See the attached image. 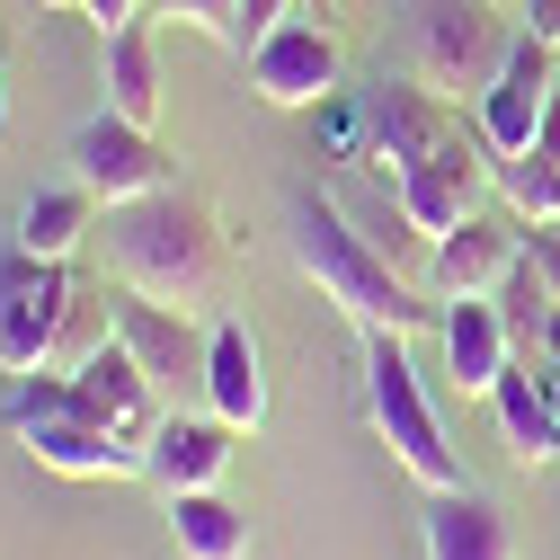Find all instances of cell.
Returning a JSON list of instances; mask_svg holds the SVG:
<instances>
[{
  "mask_svg": "<svg viewBox=\"0 0 560 560\" xmlns=\"http://www.w3.org/2000/svg\"><path fill=\"white\" fill-rule=\"evenodd\" d=\"M98 241H107L116 294H143V303H170V312H205L223 294V214L178 178L133 196V205H107Z\"/></svg>",
  "mask_w": 560,
  "mask_h": 560,
  "instance_id": "obj_1",
  "label": "cell"
},
{
  "mask_svg": "<svg viewBox=\"0 0 560 560\" xmlns=\"http://www.w3.org/2000/svg\"><path fill=\"white\" fill-rule=\"evenodd\" d=\"M294 267L320 285V303H338L347 320H357V338L365 329H428L445 303L418 285V276H400L357 223H347V205L338 196H294Z\"/></svg>",
  "mask_w": 560,
  "mask_h": 560,
  "instance_id": "obj_2",
  "label": "cell"
},
{
  "mask_svg": "<svg viewBox=\"0 0 560 560\" xmlns=\"http://www.w3.org/2000/svg\"><path fill=\"white\" fill-rule=\"evenodd\" d=\"M0 428H10L36 454V471H54V480H143V445L107 436L72 400V374H19L10 400H0Z\"/></svg>",
  "mask_w": 560,
  "mask_h": 560,
  "instance_id": "obj_3",
  "label": "cell"
},
{
  "mask_svg": "<svg viewBox=\"0 0 560 560\" xmlns=\"http://www.w3.org/2000/svg\"><path fill=\"white\" fill-rule=\"evenodd\" d=\"M508 54H516V19L499 0H418L409 10V81L454 107H480Z\"/></svg>",
  "mask_w": 560,
  "mask_h": 560,
  "instance_id": "obj_4",
  "label": "cell"
},
{
  "mask_svg": "<svg viewBox=\"0 0 560 560\" xmlns=\"http://www.w3.org/2000/svg\"><path fill=\"white\" fill-rule=\"evenodd\" d=\"M365 418H374V436L392 445V463L428 489H471L463 480V454L445 445V428H436V409H428V392H418V365H409V338L400 329H365Z\"/></svg>",
  "mask_w": 560,
  "mask_h": 560,
  "instance_id": "obj_5",
  "label": "cell"
},
{
  "mask_svg": "<svg viewBox=\"0 0 560 560\" xmlns=\"http://www.w3.org/2000/svg\"><path fill=\"white\" fill-rule=\"evenodd\" d=\"M81 303L90 294L72 285V267H62V258L10 249V258H0V374H10V383L19 374H54Z\"/></svg>",
  "mask_w": 560,
  "mask_h": 560,
  "instance_id": "obj_6",
  "label": "cell"
},
{
  "mask_svg": "<svg viewBox=\"0 0 560 560\" xmlns=\"http://www.w3.org/2000/svg\"><path fill=\"white\" fill-rule=\"evenodd\" d=\"M392 196H400V214L428 232V249H436L454 223L489 214V196H499V152L480 143V125H454V133H445V143L418 161V170H400V178H392Z\"/></svg>",
  "mask_w": 560,
  "mask_h": 560,
  "instance_id": "obj_7",
  "label": "cell"
},
{
  "mask_svg": "<svg viewBox=\"0 0 560 560\" xmlns=\"http://www.w3.org/2000/svg\"><path fill=\"white\" fill-rule=\"evenodd\" d=\"M551 90H560V45H542V36H525V27H516L508 72L489 81V90H480V107H471L480 143L499 152V161H525V152H534V133H542V107H551Z\"/></svg>",
  "mask_w": 560,
  "mask_h": 560,
  "instance_id": "obj_8",
  "label": "cell"
},
{
  "mask_svg": "<svg viewBox=\"0 0 560 560\" xmlns=\"http://www.w3.org/2000/svg\"><path fill=\"white\" fill-rule=\"evenodd\" d=\"M72 178H81L98 205H133V196L170 187V152H161L152 125H125L116 107H98V116L72 133Z\"/></svg>",
  "mask_w": 560,
  "mask_h": 560,
  "instance_id": "obj_9",
  "label": "cell"
},
{
  "mask_svg": "<svg viewBox=\"0 0 560 560\" xmlns=\"http://www.w3.org/2000/svg\"><path fill=\"white\" fill-rule=\"evenodd\" d=\"M72 400L98 418V428L107 436H125V445H143L152 454V436H161V418H170V400L152 392V374L143 365H133V347L107 329L98 347H90V357L72 365Z\"/></svg>",
  "mask_w": 560,
  "mask_h": 560,
  "instance_id": "obj_10",
  "label": "cell"
},
{
  "mask_svg": "<svg viewBox=\"0 0 560 560\" xmlns=\"http://www.w3.org/2000/svg\"><path fill=\"white\" fill-rule=\"evenodd\" d=\"M338 72H347V54H338V36H329L320 10L285 19V27L249 54V90H258L267 107H320V98H338Z\"/></svg>",
  "mask_w": 560,
  "mask_h": 560,
  "instance_id": "obj_11",
  "label": "cell"
},
{
  "mask_svg": "<svg viewBox=\"0 0 560 560\" xmlns=\"http://www.w3.org/2000/svg\"><path fill=\"white\" fill-rule=\"evenodd\" d=\"M116 338L133 347V365L152 374V392H161L170 409H178V392H205V347H214V329H196V312L116 294Z\"/></svg>",
  "mask_w": 560,
  "mask_h": 560,
  "instance_id": "obj_12",
  "label": "cell"
},
{
  "mask_svg": "<svg viewBox=\"0 0 560 560\" xmlns=\"http://www.w3.org/2000/svg\"><path fill=\"white\" fill-rule=\"evenodd\" d=\"M463 116H454V98H436V90H418L409 72L400 81H383L374 98H365V161H374V178H400V170H418L445 133H454Z\"/></svg>",
  "mask_w": 560,
  "mask_h": 560,
  "instance_id": "obj_13",
  "label": "cell"
},
{
  "mask_svg": "<svg viewBox=\"0 0 560 560\" xmlns=\"http://www.w3.org/2000/svg\"><path fill=\"white\" fill-rule=\"evenodd\" d=\"M525 258V223L516 214H471L428 249V294L436 303H471V294H499L508 267Z\"/></svg>",
  "mask_w": 560,
  "mask_h": 560,
  "instance_id": "obj_14",
  "label": "cell"
},
{
  "mask_svg": "<svg viewBox=\"0 0 560 560\" xmlns=\"http://www.w3.org/2000/svg\"><path fill=\"white\" fill-rule=\"evenodd\" d=\"M232 436H241V428H223L214 409H170L161 436H152V454H143V480L161 489V499H178V489H223Z\"/></svg>",
  "mask_w": 560,
  "mask_h": 560,
  "instance_id": "obj_15",
  "label": "cell"
},
{
  "mask_svg": "<svg viewBox=\"0 0 560 560\" xmlns=\"http://www.w3.org/2000/svg\"><path fill=\"white\" fill-rule=\"evenodd\" d=\"M436 329H445V374H454V392H463V400H489V392H499V374L516 365V338H508L499 303H489V294L445 303Z\"/></svg>",
  "mask_w": 560,
  "mask_h": 560,
  "instance_id": "obj_16",
  "label": "cell"
},
{
  "mask_svg": "<svg viewBox=\"0 0 560 560\" xmlns=\"http://www.w3.org/2000/svg\"><path fill=\"white\" fill-rule=\"evenodd\" d=\"M205 409H214L223 428H241V436L267 418V365H258L249 320H214V347H205Z\"/></svg>",
  "mask_w": 560,
  "mask_h": 560,
  "instance_id": "obj_17",
  "label": "cell"
},
{
  "mask_svg": "<svg viewBox=\"0 0 560 560\" xmlns=\"http://www.w3.org/2000/svg\"><path fill=\"white\" fill-rule=\"evenodd\" d=\"M499 428H508V454L525 463V471H542V463H560V409H551V383H542V357H516L508 374H499Z\"/></svg>",
  "mask_w": 560,
  "mask_h": 560,
  "instance_id": "obj_18",
  "label": "cell"
},
{
  "mask_svg": "<svg viewBox=\"0 0 560 560\" xmlns=\"http://www.w3.org/2000/svg\"><path fill=\"white\" fill-rule=\"evenodd\" d=\"M98 90H107V107H116L125 125H161V36H152V10L107 36Z\"/></svg>",
  "mask_w": 560,
  "mask_h": 560,
  "instance_id": "obj_19",
  "label": "cell"
},
{
  "mask_svg": "<svg viewBox=\"0 0 560 560\" xmlns=\"http://www.w3.org/2000/svg\"><path fill=\"white\" fill-rule=\"evenodd\" d=\"M428 560H516V525L480 489H436L428 499Z\"/></svg>",
  "mask_w": 560,
  "mask_h": 560,
  "instance_id": "obj_20",
  "label": "cell"
},
{
  "mask_svg": "<svg viewBox=\"0 0 560 560\" xmlns=\"http://www.w3.org/2000/svg\"><path fill=\"white\" fill-rule=\"evenodd\" d=\"M98 232V196L72 178V187H45V196H27L19 205V232H10V249H27V258H62L72 267V249Z\"/></svg>",
  "mask_w": 560,
  "mask_h": 560,
  "instance_id": "obj_21",
  "label": "cell"
},
{
  "mask_svg": "<svg viewBox=\"0 0 560 560\" xmlns=\"http://www.w3.org/2000/svg\"><path fill=\"white\" fill-rule=\"evenodd\" d=\"M170 542H178V560H249V516L223 489H178L170 499Z\"/></svg>",
  "mask_w": 560,
  "mask_h": 560,
  "instance_id": "obj_22",
  "label": "cell"
},
{
  "mask_svg": "<svg viewBox=\"0 0 560 560\" xmlns=\"http://www.w3.org/2000/svg\"><path fill=\"white\" fill-rule=\"evenodd\" d=\"M489 303H499V320H508V338H516V357H534V347H542V320L560 312V303H551V285H542V267H534V258H516V267H508V285H499V294H489Z\"/></svg>",
  "mask_w": 560,
  "mask_h": 560,
  "instance_id": "obj_23",
  "label": "cell"
},
{
  "mask_svg": "<svg viewBox=\"0 0 560 560\" xmlns=\"http://www.w3.org/2000/svg\"><path fill=\"white\" fill-rule=\"evenodd\" d=\"M499 205L516 223H560V161H542V152L499 161Z\"/></svg>",
  "mask_w": 560,
  "mask_h": 560,
  "instance_id": "obj_24",
  "label": "cell"
},
{
  "mask_svg": "<svg viewBox=\"0 0 560 560\" xmlns=\"http://www.w3.org/2000/svg\"><path fill=\"white\" fill-rule=\"evenodd\" d=\"M152 19H178V27H196V36L232 45V27H241V0H152Z\"/></svg>",
  "mask_w": 560,
  "mask_h": 560,
  "instance_id": "obj_25",
  "label": "cell"
},
{
  "mask_svg": "<svg viewBox=\"0 0 560 560\" xmlns=\"http://www.w3.org/2000/svg\"><path fill=\"white\" fill-rule=\"evenodd\" d=\"M303 10H312V0H241V27H232V54L249 62V54H258V45L276 36V27H285V19H303Z\"/></svg>",
  "mask_w": 560,
  "mask_h": 560,
  "instance_id": "obj_26",
  "label": "cell"
},
{
  "mask_svg": "<svg viewBox=\"0 0 560 560\" xmlns=\"http://www.w3.org/2000/svg\"><path fill=\"white\" fill-rule=\"evenodd\" d=\"M525 258L542 267V285H551V303H560V223H525Z\"/></svg>",
  "mask_w": 560,
  "mask_h": 560,
  "instance_id": "obj_27",
  "label": "cell"
},
{
  "mask_svg": "<svg viewBox=\"0 0 560 560\" xmlns=\"http://www.w3.org/2000/svg\"><path fill=\"white\" fill-rule=\"evenodd\" d=\"M143 10H152V0H81V19L98 27V45H107L116 27H133V19H143Z\"/></svg>",
  "mask_w": 560,
  "mask_h": 560,
  "instance_id": "obj_28",
  "label": "cell"
},
{
  "mask_svg": "<svg viewBox=\"0 0 560 560\" xmlns=\"http://www.w3.org/2000/svg\"><path fill=\"white\" fill-rule=\"evenodd\" d=\"M516 10H525V36L560 45V0H516Z\"/></svg>",
  "mask_w": 560,
  "mask_h": 560,
  "instance_id": "obj_29",
  "label": "cell"
},
{
  "mask_svg": "<svg viewBox=\"0 0 560 560\" xmlns=\"http://www.w3.org/2000/svg\"><path fill=\"white\" fill-rule=\"evenodd\" d=\"M534 152H542V161H560V90H551V107H542V133H534Z\"/></svg>",
  "mask_w": 560,
  "mask_h": 560,
  "instance_id": "obj_30",
  "label": "cell"
},
{
  "mask_svg": "<svg viewBox=\"0 0 560 560\" xmlns=\"http://www.w3.org/2000/svg\"><path fill=\"white\" fill-rule=\"evenodd\" d=\"M534 357H542V365H560V312L542 320V347H534Z\"/></svg>",
  "mask_w": 560,
  "mask_h": 560,
  "instance_id": "obj_31",
  "label": "cell"
},
{
  "mask_svg": "<svg viewBox=\"0 0 560 560\" xmlns=\"http://www.w3.org/2000/svg\"><path fill=\"white\" fill-rule=\"evenodd\" d=\"M0 133H10V62H0Z\"/></svg>",
  "mask_w": 560,
  "mask_h": 560,
  "instance_id": "obj_32",
  "label": "cell"
},
{
  "mask_svg": "<svg viewBox=\"0 0 560 560\" xmlns=\"http://www.w3.org/2000/svg\"><path fill=\"white\" fill-rule=\"evenodd\" d=\"M36 10H81V0H36Z\"/></svg>",
  "mask_w": 560,
  "mask_h": 560,
  "instance_id": "obj_33",
  "label": "cell"
},
{
  "mask_svg": "<svg viewBox=\"0 0 560 560\" xmlns=\"http://www.w3.org/2000/svg\"><path fill=\"white\" fill-rule=\"evenodd\" d=\"M312 10H320V19H329V0H312Z\"/></svg>",
  "mask_w": 560,
  "mask_h": 560,
  "instance_id": "obj_34",
  "label": "cell"
},
{
  "mask_svg": "<svg viewBox=\"0 0 560 560\" xmlns=\"http://www.w3.org/2000/svg\"><path fill=\"white\" fill-rule=\"evenodd\" d=\"M499 10H516V0H499Z\"/></svg>",
  "mask_w": 560,
  "mask_h": 560,
  "instance_id": "obj_35",
  "label": "cell"
}]
</instances>
